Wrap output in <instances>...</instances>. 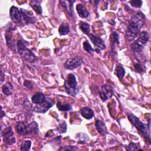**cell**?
I'll list each match as a JSON object with an SVG mask.
<instances>
[{"label":"cell","instance_id":"obj_1","mask_svg":"<svg viewBox=\"0 0 151 151\" xmlns=\"http://www.w3.org/2000/svg\"><path fill=\"white\" fill-rule=\"evenodd\" d=\"M145 16L142 12H138L133 15L129 21L126 33L127 39L129 41L134 40L145 25Z\"/></svg>","mask_w":151,"mask_h":151},{"label":"cell","instance_id":"obj_2","mask_svg":"<svg viewBox=\"0 0 151 151\" xmlns=\"http://www.w3.org/2000/svg\"><path fill=\"white\" fill-rule=\"evenodd\" d=\"M129 120L135 126L139 132L150 143V119L149 117L148 124H145L142 122L133 113H127Z\"/></svg>","mask_w":151,"mask_h":151},{"label":"cell","instance_id":"obj_3","mask_svg":"<svg viewBox=\"0 0 151 151\" xmlns=\"http://www.w3.org/2000/svg\"><path fill=\"white\" fill-rule=\"evenodd\" d=\"M28 42L19 40L17 41V48L19 55L26 61L29 63L34 62L36 60V55L29 48H27Z\"/></svg>","mask_w":151,"mask_h":151},{"label":"cell","instance_id":"obj_4","mask_svg":"<svg viewBox=\"0 0 151 151\" xmlns=\"http://www.w3.org/2000/svg\"><path fill=\"white\" fill-rule=\"evenodd\" d=\"M64 87L67 93L73 97H75L79 90L76 76L73 74H69L67 79L64 81Z\"/></svg>","mask_w":151,"mask_h":151},{"label":"cell","instance_id":"obj_5","mask_svg":"<svg viewBox=\"0 0 151 151\" xmlns=\"http://www.w3.org/2000/svg\"><path fill=\"white\" fill-rule=\"evenodd\" d=\"M149 40V35L146 31H142L139 34V38L131 45V48L136 52H141Z\"/></svg>","mask_w":151,"mask_h":151},{"label":"cell","instance_id":"obj_6","mask_svg":"<svg viewBox=\"0 0 151 151\" xmlns=\"http://www.w3.org/2000/svg\"><path fill=\"white\" fill-rule=\"evenodd\" d=\"M55 101L51 99H45V100L38 104H37L34 108V111L39 113H46L51 107L54 104Z\"/></svg>","mask_w":151,"mask_h":151},{"label":"cell","instance_id":"obj_7","mask_svg":"<svg viewBox=\"0 0 151 151\" xmlns=\"http://www.w3.org/2000/svg\"><path fill=\"white\" fill-rule=\"evenodd\" d=\"M83 62L82 58L80 56H75L73 58L67 59L64 64V66L66 69L74 70L80 66Z\"/></svg>","mask_w":151,"mask_h":151},{"label":"cell","instance_id":"obj_8","mask_svg":"<svg viewBox=\"0 0 151 151\" xmlns=\"http://www.w3.org/2000/svg\"><path fill=\"white\" fill-rule=\"evenodd\" d=\"M113 95V92L111 88L105 84L103 85L101 89L99 90V96L103 101H106L109 99H110Z\"/></svg>","mask_w":151,"mask_h":151},{"label":"cell","instance_id":"obj_9","mask_svg":"<svg viewBox=\"0 0 151 151\" xmlns=\"http://www.w3.org/2000/svg\"><path fill=\"white\" fill-rule=\"evenodd\" d=\"M2 136H3L4 143L6 145H11L15 143V138L11 127H8L5 129L3 133H2Z\"/></svg>","mask_w":151,"mask_h":151},{"label":"cell","instance_id":"obj_10","mask_svg":"<svg viewBox=\"0 0 151 151\" xmlns=\"http://www.w3.org/2000/svg\"><path fill=\"white\" fill-rule=\"evenodd\" d=\"M9 16L12 22L15 23H22L21 10L17 6H12L9 10Z\"/></svg>","mask_w":151,"mask_h":151},{"label":"cell","instance_id":"obj_11","mask_svg":"<svg viewBox=\"0 0 151 151\" xmlns=\"http://www.w3.org/2000/svg\"><path fill=\"white\" fill-rule=\"evenodd\" d=\"M87 35L90 38L91 41L96 47L97 49L96 50L98 52H100V50H103L106 48V44H105L104 41L100 37L95 36L91 34H89Z\"/></svg>","mask_w":151,"mask_h":151},{"label":"cell","instance_id":"obj_12","mask_svg":"<svg viewBox=\"0 0 151 151\" xmlns=\"http://www.w3.org/2000/svg\"><path fill=\"white\" fill-rule=\"evenodd\" d=\"M22 17V23L25 24H33L35 21V18L33 17L32 14L24 9H20Z\"/></svg>","mask_w":151,"mask_h":151},{"label":"cell","instance_id":"obj_13","mask_svg":"<svg viewBox=\"0 0 151 151\" xmlns=\"http://www.w3.org/2000/svg\"><path fill=\"white\" fill-rule=\"evenodd\" d=\"M76 1H60L61 5L65 9L67 12L71 15H74L73 11V4Z\"/></svg>","mask_w":151,"mask_h":151},{"label":"cell","instance_id":"obj_14","mask_svg":"<svg viewBox=\"0 0 151 151\" xmlns=\"http://www.w3.org/2000/svg\"><path fill=\"white\" fill-rule=\"evenodd\" d=\"M96 127L99 133L102 135H106L107 134L108 131L107 127L105 124V123L100 120H97L96 121Z\"/></svg>","mask_w":151,"mask_h":151},{"label":"cell","instance_id":"obj_15","mask_svg":"<svg viewBox=\"0 0 151 151\" xmlns=\"http://www.w3.org/2000/svg\"><path fill=\"white\" fill-rule=\"evenodd\" d=\"M76 10L77 12L81 18H87L89 15V12L87 10L86 6L81 4H78L76 6Z\"/></svg>","mask_w":151,"mask_h":151},{"label":"cell","instance_id":"obj_16","mask_svg":"<svg viewBox=\"0 0 151 151\" xmlns=\"http://www.w3.org/2000/svg\"><path fill=\"white\" fill-rule=\"evenodd\" d=\"M81 114L84 118L89 120L91 119L94 117V113L91 108L88 107H84L81 110Z\"/></svg>","mask_w":151,"mask_h":151},{"label":"cell","instance_id":"obj_17","mask_svg":"<svg viewBox=\"0 0 151 151\" xmlns=\"http://www.w3.org/2000/svg\"><path fill=\"white\" fill-rule=\"evenodd\" d=\"M45 96L44 94L40 92H37L32 96L31 98V101L33 103L38 104L44 102L45 100Z\"/></svg>","mask_w":151,"mask_h":151},{"label":"cell","instance_id":"obj_18","mask_svg":"<svg viewBox=\"0 0 151 151\" xmlns=\"http://www.w3.org/2000/svg\"><path fill=\"white\" fill-rule=\"evenodd\" d=\"M16 129L17 132L21 135L28 134L27 125L24 122H19L17 123L16 125Z\"/></svg>","mask_w":151,"mask_h":151},{"label":"cell","instance_id":"obj_19","mask_svg":"<svg viewBox=\"0 0 151 151\" xmlns=\"http://www.w3.org/2000/svg\"><path fill=\"white\" fill-rule=\"evenodd\" d=\"M28 134H37L38 133V126L35 122H33L27 125Z\"/></svg>","mask_w":151,"mask_h":151},{"label":"cell","instance_id":"obj_20","mask_svg":"<svg viewBox=\"0 0 151 151\" xmlns=\"http://www.w3.org/2000/svg\"><path fill=\"white\" fill-rule=\"evenodd\" d=\"M13 91V87L11 83H6L3 85L2 87V91L5 96H10L12 94Z\"/></svg>","mask_w":151,"mask_h":151},{"label":"cell","instance_id":"obj_21","mask_svg":"<svg viewBox=\"0 0 151 151\" xmlns=\"http://www.w3.org/2000/svg\"><path fill=\"white\" fill-rule=\"evenodd\" d=\"M58 32L60 35H65L68 34L70 32V27L68 24L66 22L62 23L59 27Z\"/></svg>","mask_w":151,"mask_h":151},{"label":"cell","instance_id":"obj_22","mask_svg":"<svg viewBox=\"0 0 151 151\" xmlns=\"http://www.w3.org/2000/svg\"><path fill=\"white\" fill-rule=\"evenodd\" d=\"M119 44V34L116 32H113L110 35V44L111 48L113 49L116 44Z\"/></svg>","mask_w":151,"mask_h":151},{"label":"cell","instance_id":"obj_23","mask_svg":"<svg viewBox=\"0 0 151 151\" xmlns=\"http://www.w3.org/2000/svg\"><path fill=\"white\" fill-rule=\"evenodd\" d=\"M31 8L38 14H42V8L41 5L37 1H31L30 2Z\"/></svg>","mask_w":151,"mask_h":151},{"label":"cell","instance_id":"obj_24","mask_svg":"<svg viewBox=\"0 0 151 151\" xmlns=\"http://www.w3.org/2000/svg\"><path fill=\"white\" fill-rule=\"evenodd\" d=\"M80 28L83 31V32L86 35H88L90 31V25L85 22L81 21L79 24Z\"/></svg>","mask_w":151,"mask_h":151},{"label":"cell","instance_id":"obj_25","mask_svg":"<svg viewBox=\"0 0 151 151\" xmlns=\"http://www.w3.org/2000/svg\"><path fill=\"white\" fill-rule=\"evenodd\" d=\"M31 146V141L29 140H24L22 142L20 146L21 151H28Z\"/></svg>","mask_w":151,"mask_h":151},{"label":"cell","instance_id":"obj_26","mask_svg":"<svg viewBox=\"0 0 151 151\" xmlns=\"http://www.w3.org/2000/svg\"><path fill=\"white\" fill-rule=\"evenodd\" d=\"M116 74L119 79H123L125 75V70L124 68L120 65H117L115 70Z\"/></svg>","mask_w":151,"mask_h":151},{"label":"cell","instance_id":"obj_27","mask_svg":"<svg viewBox=\"0 0 151 151\" xmlns=\"http://www.w3.org/2000/svg\"><path fill=\"white\" fill-rule=\"evenodd\" d=\"M57 106L59 110L65 111H69L72 110V106H70L68 104H62L60 101H58V103L57 104Z\"/></svg>","mask_w":151,"mask_h":151},{"label":"cell","instance_id":"obj_28","mask_svg":"<svg viewBox=\"0 0 151 151\" xmlns=\"http://www.w3.org/2000/svg\"><path fill=\"white\" fill-rule=\"evenodd\" d=\"M83 48L86 52L90 54H93L94 51V50L92 48V47L91 46L88 41H85L83 42Z\"/></svg>","mask_w":151,"mask_h":151},{"label":"cell","instance_id":"obj_29","mask_svg":"<svg viewBox=\"0 0 151 151\" xmlns=\"http://www.w3.org/2000/svg\"><path fill=\"white\" fill-rule=\"evenodd\" d=\"M57 130L60 133H65L67 131V124L65 122L60 123L57 127Z\"/></svg>","mask_w":151,"mask_h":151},{"label":"cell","instance_id":"obj_30","mask_svg":"<svg viewBox=\"0 0 151 151\" xmlns=\"http://www.w3.org/2000/svg\"><path fill=\"white\" fill-rule=\"evenodd\" d=\"M126 150H142L141 148H140V146L133 143L131 142L128 146L126 147Z\"/></svg>","mask_w":151,"mask_h":151},{"label":"cell","instance_id":"obj_31","mask_svg":"<svg viewBox=\"0 0 151 151\" xmlns=\"http://www.w3.org/2000/svg\"><path fill=\"white\" fill-rule=\"evenodd\" d=\"M142 1L140 0H133V1H130V4H131L132 6L137 7V8H140L142 5Z\"/></svg>","mask_w":151,"mask_h":151},{"label":"cell","instance_id":"obj_32","mask_svg":"<svg viewBox=\"0 0 151 151\" xmlns=\"http://www.w3.org/2000/svg\"><path fill=\"white\" fill-rule=\"evenodd\" d=\"M135 69L136 70V71H137L138 73H142L145 71V69L143 68V66L141 64H136L134 65Z\"/></svg>","mask_w":151,"mask_h":151},{"label":"cell","instance_id":"obj_33","mask_svg":"<svg viewBox=\"0 0 151 151\" xmlns=\"http://www.w3.org/2000/svg\"><path fill=\"white\" fill-rule=\"evenodd\" d=\"M77 150V148L71 146H63L58 149V150Z\"/></svg>","mask_w":151,"mask_h":151},{"label":"cell","instance_id":"obj_34","mask_svg":"<svg viewBox=\"0 0 151 151\" xmlns=\"http://www.w3.org/2000/svg\"><path fill=\"white\" fill-rule=\"evenodd\" d=\"M24 86L26 87L27 88H28L29 90H32L33 88V86L30 81L25 80L24 82Z\"/></svg>","mask_w":151,"mask_h":151},{"label":"cell","instance_id":"obj_35","mask_svg":"<svg viewBox=\"0 0 151 151\" xmlns=\"http://www.w3.org/2000/svg\"><path fill=\"white\" fill-rule=\"evenodd\" d=\"M4 80H5V74H4L1 68V84H2L4 82Z\"/></svg>","mask_w":151,"mask_h":151},{"label":"cell","instance_id":"obj_36","mask_svg":"<svg viewBox=\"0 0 151 151\" xmlns=\"http://www.w3.org/2000/svg\"><path fill=\"white\" fill-rule=\"evenodd\" d=\"M1 118H2V117H3V116L5 115V113L4 112V111H3V110H2V106H1Z\"/></svg>","mask_w":151,"mask_h":151}]
</instances>
